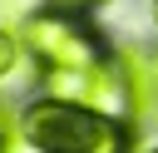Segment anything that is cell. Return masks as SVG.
Returning <instances> with one entry per match:
<instances>
[{
  "instance_id": "1",
  "label": "cell",
  "mask_w": 158,
  "mask_h": 153,
  "mask_svg": "<svg viewBox=\"0 0 158 153\" xmlns=\"http://www.w3.org/2000/svg\"><path fill=\"white\" fill-rule=\"evenodd\" d=\"M20 128L40 153H123L128 148V128L118 118L84 104H64V99L30 104Z\"/></svg>"
},
{
  "instance_id": "2",
  "label": "cell",
  "mask_w": 158,
  "mask_h": 153,
  "mask_svg": "<svg viewBox=\"0 0 158 153\" xmlns=\"http://www.w3.org/2000/svg\"><path fill=\"white\" fill-rule=\"evenodd\" d=\"M25 44L54 64V69H94L99 64V35L74 20L69 10H40L25 20Z\"/></svg>"
},
{
  "instance_id": "3",
  "label": "cell",
  "mask_w": 158,
  "mask_h": 153,
  "mask_svg": "<svg viewBox=\"0 0 158 153\" xmlns=\"http://www.w3.org/2000/svg\"><path fill=\"white\" fill-rule=\"evenodd\" d=\"M123 94L133 104L138 118H153L158 114V54L153 49H123Z\"/></svg>"
},
{
  "instance_id": "4",
  "label": "cell",
  "mask_w": 158,
  "mask_h": 153,
  "mask_svg": "<svg viewBox=\"0 0 158 153\" xmlns=\"http://www.w3.org/2000/svg\"><path fill=\"white\" fill-rule=\"evenodd\" d=\"M15 54H20V44H15V35H5V30H0V74H5L10 64H15Z\"/></svg>"
},
{
  "instance_id": "5",
  "label": "cell",
  "mask_w": 158,
  "mask_h": 153,
  "mask_svg": "<svg viewBox=\"0 0 158 153\" xmlns=\"http://www.w3.org/2000/svg\"><path fill=\"white\" fill-rule=\"evenodd\" d=\"M5 153H25V148H20V143H10V148H5Z\"/></svg>"
},
{
  "instance_id": "6",
  "label": "cell",
  "mask_w": 158,
  "mask_h": 153,
  "mask_svg": "<svg viewBox=\"0 0 158 153\" xmlns=\"http://www.w3.org/2000/svg\"><path fill=\"white\" fill-rule=\"evenodd\" d=\"M69 5H99V0H69Z\"/></svg>"
},
{
  "instance_id": "7",
  "label": "cell",
  "mask_w": 158,
  "mask_h": 153,
  "mask_svg": "<svg viewBox=\"0 0 158 153\" xmlns=\"http://www.w3.org/2000/svg\"><path fill=\"white\" fill-rule=\"evenodd\" d=\"M153 25H158V0H153Z\"/></svg>"
},
{
  "instance_id": "8",
  "label": "cell",
  "mask_w": 158,
  "mask_h": 153,
  "mask_svg": "<svg viewBox=\"0 0 158 153\" xmlns=\"http://www.w3.org/2000/svg\"><path fill=\"white\" fill-rule=\"evenodd\" d=\"M153 153H158V148H153Z\"/></svg>"
}]
</instances>
